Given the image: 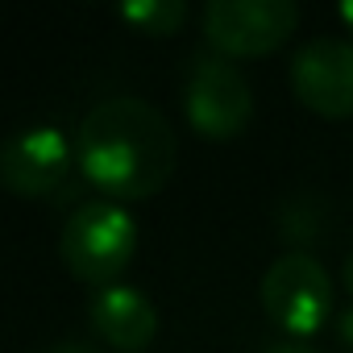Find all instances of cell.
I'll use <instances>...</instances> for the list:
<instances>
[{"label":"cell","mask_w":353,"mask_h":353,"mask_svg":"<svg viewBox=\"0 0 353 353\" xmlns=\"http://www.w3.org/2000/svg\"><path fill=\"white\" fill-rule=\"evenodd\" d=\"M183 104H188L192 129H200L212 141L237 137L254 117V92H250L245 75L233 67V59H225V54H200L192 63Z\"/></svg>","instance_id":"obj_5"},{"label":"cell","mask_w":353,"mask_h":353,"mask_svg":"<svg viewBox=\"0 0 353 353\" xmlns=\"http://www.w3.org/2000/svg\"><path fill=\"white\" fill-rule=\"evenodd\" d=\"M75 166H79L75 145L54 125L17 129L0 150V179L13 196H26V200L63 196V188H71Z\"/></svg>","instance_id":"obj_6"},{"label":"cell","mask_w":353,"mask_h":353,"mask_svg":"<svg viewBox=\"0 0 353 353\" xmlns=\"http://www.w3.org/2000/svg\"><path fill=\"white\" fill-rule=\"evenodd\" d=\"M341 341L353 349V307H349V312H341Z\"/></svg>","instance_id":"obj_10"},{"label":"cell","mask_w":353,"mask_h":353,"mask_svg":"<svg viewBox=\"0 0 353 353\" xmlns=\"http://www.w3.org/2000/svg\"><path fill=\"white\" fill-rule=\"evenodd\" d=\"M59 254L75 279H83L100 291L117 287V279L125 274V266L137 254V225L121 204L88 200L67 216Z\"/></svg>","instance_id":"obj_2"},{"label":"cell","mask_w":353,"mask_h":353,"mask_svg":"<svg viewBox=\"0 0 353 353\" xmlns=\"http://www.w3.org/2000/svg\"><path fill=\"white\" fill-rule=\"evenodd\" d=\"M121 17L150 38H166L188 21V5L183 0H133V5H121Z\"/></svg>","instance_id":"obj_9"},{"label":"cell","mask_w":353,"mask_h":353,"mask_svg":"<svg viewBox=\"0 0 353 353\" xmlns=\"http://www.w3.org/2000/svg\"><path fill=\"white\" fill-rule=\"evenodd\" d=\"M299 26L291 0H212L204 9V38L225 59H254L279 50Z\"/></svg>","instance_id":"obj_4"},{"label":"cell","mask_w":353,"mask_h":353,"mask_svg":"<svg viewBox=\"0 0 353 353\" xmlns=\"http://www.w3.org/2000/svg\"><path fill=\"white\" fill-rule=\"evenodd\" d=\"M345 287H349V295H353V254L345 258Z\"/></svg>","instance_id":"obj_13"},{"label":"cell","mask_w":353,"mask_h":353,"mask_svg":"<svg viewBox=\"0 0 353 353\" xmlns=\"http://www.w3.org/2000/svg\"><path fill=\"white\" fill-rule=\"evenodd\" d=\"M75 158L92 188H100L112 204H125L150 200L170 183L179 141L162 108L137 96H112L83 117Z\"/></svg>","instance_id":"obj_1"},{"label":"cell","mask_w":353,"mask_h":353,"mask_svg":"<svg viewBox=\"0 0 353 353\" xmlns=\"http://www.w3.org/2000/svg\"><path fill=\"white\" fill-rule=\"evenodd\" d=\"M54 353H92V349H88V345H59Z\"/></svg>","instance_id":"obj_14"},{"label":"cell","mask_w":353,"mask_h":353,"mask_svg":"<svg viewBox=\"0 0 353 353\" xmlns=\"http://www.w3.org/2000/svg\"><path fill=\"white\" fill-rule=\"evenodd\" d=\"M291 88L320 117H353V46L341 38L303 42L291 59Z\"/></svg>","instance_id":"obj_7"},{"label":"cell","mask_w":353,"mask_h":353,"mask_svg":"<svg viewBox=\"0 0 353 353\" xmlns=\"http://www.w3.org/2000/svg\"><path fill=\"white\" fill-rule=\"evenodd\" d=\"M262 307L283 332L312 336L332 316V279L312 254L291 250L262 274Z\"/></svg>","instance_id":"obj_3"},{"label":"cell","mask_w":353,"mask_h":353,"mask_svg":"<svg viewBox=\"0 0 353 353\" xmlns=\"http://www.w3.org/2000/svg\"><path fill=\"white\" fill-rule=\"evenodd\" d=\"M88 320L100 332V341H108L121 353H137V349H145L158 336V312H154V303L145 299V291L125 287V283L96 291Z\"/></svg>","instance_id":"obj_8"},{"label":"cell","mask_w":353,"mask_h":353,"mask_svg":"<svg viewBox=\"0 0 353 353\" xmlns=\"http://www.w3.org/2000/svg\"><path fill=\"white\" fill-rule=\"evenodd\" d=\"M270 353H316V349H307V345H274Z\"/></svg>","instance_id":"obj_11"},{"label":"cell","mask_w":353,"mask_h":353,"mask_svg":"<svg viewBox=\"0 0 353 353\" xmlns=\"http://www.w3.org/2000/svg\"><path fill=\"white\" fill-rule=\"evenodd\" d=\"M341 21L353 30V0H345V5H341Z\"/></svg>","instance_id":"obj_12"}]
</instances>
